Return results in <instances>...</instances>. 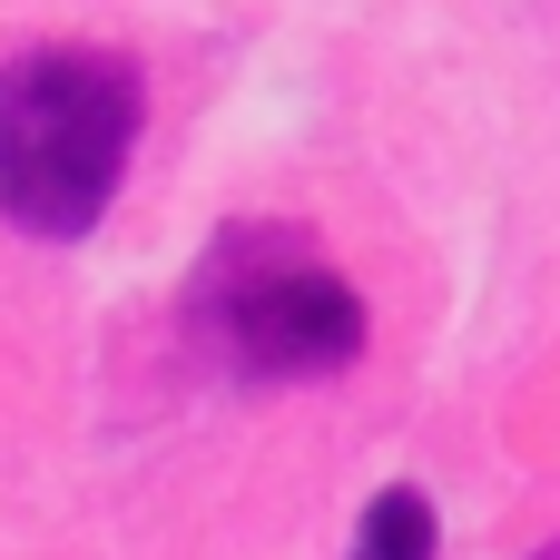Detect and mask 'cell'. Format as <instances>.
<instances>
[{
    "mask_svg": "<svg viewBox=\"0 0 560 560\" xmlns=\"http://www.w3.org/2000/svg\"><path fill=\"white\" fill-rule=\"evenodd\" d=\"M532 560H560V532H551V541H541V551H532Z\"/></svg>",
    "mask_w": 560,
    "mask_h": 560,
    "instance_id": "cell-4",
    "label": "cell"
},
{
    "mask_svg": "<svg viewBox=\"0 0 560 560\" xmlns=\"http://www.w3.org/2000/svg\"><path fill=\"white\" fill-rule=\"evenodd\" d=\"M187 335L236 384H325L364 354V295L295 217H236L187 285Z\"/></svg>",
    "mask_w": 560,
    "mask_h": 560,
    "instance_id": "cell-2",
    "label": "cell"
},
{
    "mask_svg": "<svg viewBox=\"0 0 560 560\" xmlns=\"http://www.w3.org/2000/svg\"><path fill=\"white\" fill-rule=\"evenodd\" d=\"M148 128V79L118 49L59 39L0 69V217L39 246H79Z\"/></svg>",
    "mask_w": 560,
    "mask_h": 560,
    "instance_id": "cell-1",
    "label": "cell"
},
{
    "mask_svg": "<svg viewBox=\"0 0 560 560\" xmlns=\"http://www.w3.org/2000/svg\"><path fill=\"white\" fill-rule=\"evenodd\" d=\"M354 560H433V502H423L413 482H384V492L364 502Z\"/></svg>",
    "mask_w": 560,
    "mask_h": 560,
    "instance_id": "cell-3",
    "label": "cell"
}]
</instances>
